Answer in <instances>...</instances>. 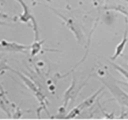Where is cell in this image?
<instances>
[{
	"label": "cell",
	"mask_w": 128,
	"mask_h": 120,
	"mask_svg": "<svg viewBox=\"0 0 128 120\" xmlns=\"http://www.w3.org/2000/svg\"><path fill=\"white\" fill-rule=\"evenodd\" d=\"M7 69H9V70H11L12 72H14L15 74H17L18 76H19V78L24 82V84L26 85V87L29 89V90H31L32 92H33V94L35 95V97L39 100V102H40V108H43V109H45V111L49 114V112H48V110L46 109L47 108V104H48V101L46 100V97H45V95L40 91V89L38 88V86L32 81V80H30L27 76H25L24 74H22L21 72H19V71H16V70H14L13 68H11V67H9L8 66V68ZM39 108V109H40Z\"/></svg>",
	"instance_id": "1"
},
{
	"label": "cell",
	"mask_w": 128,
	"mask_h": 120,
	"mask_svg": "<svg viewBox=\"0 0 128 120\" xmlns=\"http://www.w3.org/2000/svg\"><path fill=\"white\" fill-rule=\"evenodd\" d=\"M28 45L19 44L17 42L1 40L0 41V51L1 52H24L25 50L29 49Z\"/></svg>",
	"instance_id": "2"
},
{
	"label": "cell",
	"mask_w": 128,
	"mask_h": 120,
	"mask_svg": "<svg viewBox=\"0 0 128 120\" xmlns=\"http://www.w3.org/2000/svg\"><path fill=\"white\" fill-rule=\"evenodd\" d=\"M49 9H50V10H52L56 15H58V16H59V17L64 21V23L67 25V27H68V28H69V29L74 33V35L76 36V38L78 39V41H80V40H81V30L79 29V27L77 26V24L73 21V19H72V18H70V17H69V18H67L66 16H64L63 14H61L59 11H57L56 9H54V8H52V7H49Z\"/></svg>",
	"instance_id": "3"
},
{
	"label": "cell",
	"mask_w": 128,
	"mask_h": 120,
	"mask_svg": "<svg viewBox=\"0 0 128 120\" xmlns=\"http://www.w3.org/2000/svg\"><path fill=\"white\" fill-rule=\"evenodd\" d=\"M17 1L20 3V5H21V7H22V9H23V12H22V14H21L19 17H15V21H16L17 18L19 19V21L24 22V23H27V22H29L30 20H32L34 17H33V15L31 14L28 5L24 2V0H17Z\"/></svg>",
	"instance_id": "4"
},
{
	"label": "cell",
	"mask_w": 128,
	"mask_h": 120,
	"mask_svg": "<svg viewBox=\"0 0 128 120\" xmlns=\"http://www.w3.org/2000/svg\"><path fill=\"white\" fill-rule=\"evenodd\" d=\"M0 108L9 116V117H11V114H10V110H9V107H8V104L1 98V96H0Z\"/></svg>",
	"instance_id": "5"
},
{
	"label": "cell",
	"mask_w": 128,
	"mask_h": 120,
	"mask_svg": "<svg viewBox=\"0 0 128 120\" xmlns=\"http://www.w3.org/2000/svg\"><path fill=\"white\" fill-rule=\"evenodd\" d=\"M5 19H10V20L15 21V17L12 18V17L9 16L8 14H5V13H3V12H0V25H6V23L3 21V20H5Z\"/></svg>",
	"instance_id": "6"
},
{
	"label": "cell",
	"mask_w": 128,
	"mask_h": 120,
	"mask_svg": "<svg viewBox=\"0 0 128 120\" xmlns=\"http://www.w3.org/2000/svg\"><path fill=\"white\" fill-rule=\"evenodd\" d=\"M6 4V0H0V5L1 6H5Z\"/></svg>",
	"instance_id": "7"
},
{
	"label": "cell",
	"mask_w": 128,
	"mask_h": 120,
	"mask_svg": "<svg viewBox=\"0 0 128 120\" xmlns=\"http://www.w3.org/2000/svg\"><path fill=\"white\" fill-rule=\"evenodd\" d=\"M93 2H94V4H95V5H96V4H98V3H99V2H100V3H101V2H102V0H93Z\"/></svg>",
	"instance_id": "8"
},
{
	"label": "cell",
	"mask_w": 128,
	"mask_h": 120,
	"mask_svg": "<svg viewBox=\"0 0 128 120\" xmlns=\"http://www.w3.org/2000/svg\"><path fill=\"white\" fill-rule=\"evenodd\" d=\"M0 59H1V56H0Z\"/></svg>",
	"instance_id": "9"
}]
</instances>
